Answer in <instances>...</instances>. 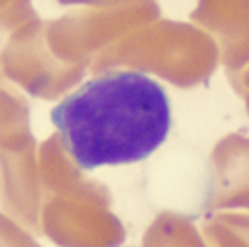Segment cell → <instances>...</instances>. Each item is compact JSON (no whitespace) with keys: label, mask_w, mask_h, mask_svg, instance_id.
<instances>
[{"label":"cell","mask_w":249,"mask_h":247,"mask_svg":"<svg viewBox=\"0 0 249 247\" xmlns=\"http://www.w3.org/2000/svg\"><path fill=\"white\" fill-rule=\"evenodd\" d=\"M215 207L249 209V138L229 136L215 150Z\"/></svg>","instance_id":"obj_2"},{"label":"cell","mask_w":249,"mask_h":247,"mask_svg":"<svg viewBox=\"0 0 249 247\" xmlns=\"http://www.w3.org/2000/svg\"><path fill=\"white\" fill-rule=\"evenodd\" d=\"M215 247H249V215H223L209 229Z\"/></svg>","instance_id":"obj_4"},{"label":"cell","mask_w":249,"mask_h":247,"mask_svg":"<svg viewBox=\"0 0 249 247\" xmlns=\"http://www.w3.org/2000/svg\"><path fill=\"white\" fill-rule=\"evenodd\" d=\"M229 77H231V85L243 97L245 107H247V114H249V65H245L239 71H231Z\"/></svg>","instance_id":"obj_5"},{"label":"cell","mask_w":249,"mask_h":247,"mask_svg":"<svg viewBox=\"0 0 249 247\" xmlns=\"http://www.w3.org/2000/svg\"><path fill=\"white\" fill-rule=\"evenodd\" d=\"M209 27L221 35L223 57L231 71L249 65V2H225L213 6Z\"/></svg>","instance_id":"obj_3"},{"label":"cell","mask_w":249,"mask_h":247,"mask_svg":"<svg viewBox=\"0 0 249 247\" xmlns=\"http://www.w3.org/2000/svg\"><path fill=\"white\" fill-rule=\"evenodd\" d=\"M67 152L83 170L134 164L156 152L170 132L164 88L140 71L87 79L51 112Z\"/></svg>","instance_id":"obj_1"}]
</instances>
